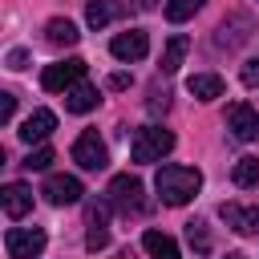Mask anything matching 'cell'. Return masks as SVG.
I'll return each mask as SVG.
<instances>
[{"instance_id":"obj_1","label":"cell","mask_w":259,"mask_h":259,"mask_svg":"<svg viewBox=\"0 0 259 259\" xmlns=\"http://www.w3.org/2000/svg\"><path fill=\"white\" fill-rule=\"evenodd\" d=\"M198 186H202V174H198L194 166H178V162L162 166L158 178H154V190L162 194L166 206H182V202H190V198L198 194Z\"/></svg>"},{"instance_id":"obj_2","label":"cell","mask_w":259,"mask_h":259,"mask_svg":"<svg viewBox=\"0 0 259 259\" xmlns=\"http://www.w3.org/2000/svg\"><path fill=\"white\" fill-rule=\"evenodd\" d=\"M174 150V134L166 125H142L134 130V142H130V158L150 166V162H162L166 154Z\"/></svg>"},{"instance_id":"obj_3","label":"cell","mask_w":259,"mask_h":259,"mask_svg":"<svg viewBox=\"0 0 259 259\" xmlns=\"http://www.w3.org/2000/svg\"><path fill=\"white\" fill-rule=\"evenodd\" d=\"M105 194H109V206H117L121 214H142L146 210V186L134 174H117Z\"/></svg>"},{"instance_id":"obj_4","label":"cell","mask_w":259,"mask_h":259,"mask_svg":"<svg viewBox=\"0 0 259 259\" xmlns=\"http://www.w3.org/2000/svg\"><path fill=\"white\" fill-rule=\"evenodd\" d=\"M45 231L40 227H8V235H4V251H8V259H36L40 251H45Z\"/></svg>"},{"instance_id":"obj_5","label":"cell","mask_w":259,"mask_h":259,"mask_svg":"<svg viewBox=\"0 0 259 259\" xmlns=\"http://www.w3.org/2000/svg\"><path fill=\"white\" fill-rule=\"evenodd\" d=\"M81 77H85V61H81V57H69V61L45 65V73H40V85H45L49 93H69V89H73Z\"/></svg>"},{"instance_id":"obj_6","label":"cell","mask_w":259,"mask_h":259,"mask_svg":"<svg viewBox=\"0 0 259 259\" xmlns=\"http://www.w3.org/2000/svg\"><path fill=\"white\" fill-rule=\"evenodd\" d=\"M73 162H77L81 170H105L109 154H105V142L97 138V130L77 134V142H73Z\"/></svg>"},{"instance_id":"obj_7","label":"cell","mask_w":259,"mask_h":259,"mask_svg":"<svg viewBox=\"0 0 259 259\" xmlns=\"http://www.w3.org/2000/svg\"><path fill=\"white\" fill-rule=\"evenodd\" d=\"M40 194H45L53 206H73V202H81L85 186H81V178H73V174H53V178L40 186Z\"/></svg>"},{"instance_id":"obj_8","label":"cell","mask_w":259,"mask_h":259,"mask_svg":"<svg viewBox=\"0 0 259 259\" xmlns=\"http://www.w3.org/2000/svg\"><path fill=\"white\" fill-rule=\"evenodd\" d=\"M109 53L117 57V61H142L146 53H150V36L142 32V28H130V32H117L113 40H109Z\"/></svg>"},{"instance_id":"obj_9","label":"cell","mask_w":259,"mask_h":259,"mask_svg":"<svg viewBox=\"0 0 259 259\" xmlns=\"http://www.w3.org/2000/svg\"><path fill=\"white\" fill-rule=\"evenodd\" d=\"M227 130H231V138H239V142H259V113L239 101V105L227 109Z\"/></svg>"},{"instance_id":"obj_10","label":"cell","mask_w":259,"mask_h":259,"mask_svg":"<svg viewBox=\"0 0 259 259\" xmlns=\"http://www.w3.org/2000/svg\"><path fill=\"white\" fill-rule=\"evenodd\" d=\"M223 223L239 235H259V206H239V202H223L219 206Z\"/></svg>"},{"instance_id":"obj_11","label":"cell","mask_w":259,"mask_h":259,"mask_svg":"<svg viewBox=\"0 0 259 259\" xmlns=\"http://www.w3.org/2000/svg\"><path fill=\"white\" fill-rule=\"evenodd\" d=\"M53 130H57V113H53V109H32V113L20 121V130H16V134H20V142H28V146H32V142H45Z\"/></svg>"},{"instance_id":"obj_12","label":"cell","mask_w":259,"mask_h":259,"mask_svg":"<svg viewBox=\"0 0 259 259\" xmlns=\"http://www.w3.org/2000/svg\"><path fill=\"white\" fill-rule=\"evenodd\" d=\"M0 206H4L8 219H24V214L32 210V190H28L24 182H8V186L0 190Z\"/></svg>"},{"instance_id":"obj_13","label":"cell","mask_w":259,"mask_h":259,"mask_svg":"<svg viewBox=\"0 0 259 259\" xmlns=\"http://www.w3.org/2000/svg\"><path fill=\"white\" fill-rule=\"evenodd\" d=\"M97 101H101V93H97V85H89V81H77V85L65 93V109H69V113H89V109H97Z\"/></svg>"},{"instance_id":"obj_14","label":"cell","mask_w":259,"mask_h":259,"mask_svg":"<svg viewBox=\"0 0 259 259\" xmlns=\"http://www.w3.org/2000/svg\"><path fill=\"white\" fill-rule=\"evenodd\" d=\"M117 16H121V0H89L85 4V24L89 28H105Z\"/></svg>"},{"instance_id":"obj_15","label":"cell","mask_w":259,"mask_h":259,"mask_svg":"<svg viewBox=\"0 0 259 259\" xmlns=\"http://www.w3.org/2000/svg\"><path fill=\"white\" fill-rule=\"evenodd\" d=\"M142 247H146L150 259H178V243L170 235H162V231H146L142 235Z\"/></svg>"},{"instance_id":"obj_16","label":"cell","mask_w":259,"mask_h":259,"mask_svg":"<svg viewBox=\"0 0 259 259\" xmlns=\"http://www.w3.org/2000/svg\"><path fill=\"white\" fill-rule=\"evenodd\" d=\"M45 40H49V45H57V49H61V45L69 49V45H77V40H81V32H77V24H73V20H61V16H57V20H49V24H45Z\"/></svg>"},{"instance_id":"obj_17","label":"cell","mask_w":259,"mask_h":259,"mask_svg":"<svg viewBox=\"0 0 259 259\" xmlns=\"http://www.w3.org/2000/svg\"><path fill=\"white\" fill-rule=\"evenodd\" d=\"M186 89H190L198 101H214V97H223V77H214V73H194V77L186 81Z\"/></svg>"},{"instance_id":"obj_18","label":"cell","mask_w":259,"mask_h":259,"mask_svg":"<svg viewBox=\"0 0 259 259\" xmlns=\"http://www.w3.org/2000/svg\"><path fill=\"white\" fill-rule=\"evenodd\" d=\"M186 49H190V40H186L182 32H174V36L166 40V49H162V73H174V69L182 65V57H186Z\"/></svg>"},{"instance_id":"obj_19","label":"cell","mask_w":259,"mask_h":259,"mask_svg":"<svg viewBox=\"0 0 259 259\" xmlns=\"http://www.w3.org/2000/svg\"><path fill=\"white\" fill-rule=\"evenodd\" d=\"M231 178H235V186H259V158H239L235 162V170H231Z\"/></svg>"},{"instance_id":"obj_20","label":"cell","mask_w":259,"mask_h":259,"mask_svg":"<svg viewBox=\"0 0 259 259\" xmlns=\"http://www.w3.org/2000/svg\"><path fill=\"white\" fill-rule=\"evenodd\" d=\"M202 4H206V0H170V4H166V20H170V24H182V20H190Z\"/></svg>"},{"instance_id":"obj_21","label":"cell","mask_w":259,"mask_h":259,"mask_svg":"<svg viewBox=\"0 0 259 259\" xmlns=\"http://www.w3.org/2000/svg\"><path fill=\"white\" fill-rule=\"evenodd\" d=\"M24 166H28V170H49V166H53V150H49V146H36V150L24 158Z\"/></svg>"},{"instance_id":"obj_22","label":"cell","mask_w":259,"mask_h":259,"mask_svg":"<svg viewBox=\"0 0 259 259\" xmlns=\"http://www.w3.org/2000/svg\"><path fill=\"white\" fill-rule=\"evenodd\" d=\"M186 239H190V247H198L202 255L210 251V239H206V231H202V223H186Z\"/></svg>"},{"instance_id":"obj_23","label":"cell","mask_w":259,"mask_h":259,"mask_svg":"<svg viewBox=\"0 0 259 259\" xmlns=\"http://www.w3.org/2000/svg\"><path fill=\"white\" fill-rule=\"evenodd\" d=\"M85 247H89V251H101V247H109V227H89V235H85Z\"/></svg>"},{"instance_id":"obj_24","label":"cell","mask_w":259,"mask_h":259,"mask_svg":"<svg viewBox=\"0 0 259 259\" xmlns=\"http://www.w3.org/2000/svg\"><path fill=\"white\" fill-rule=\"evenodd\" d=\"M239 77H243V85H251V89H255V85H259V57H255V61H247Z\"/></svg>"},{"instance_id":"obj_25","label":"cell","mask_w":259,"mask_h":259,"mask_svg":"<svg viewBox=\"0 0 259 259\" xmlns=\"http://www.w3.org/2000/svg\"><path fill=\"white\" fill-rule=\"evenodd\" d=\"M105 219H109V206H105V202L89 206V227H105Z\"/></svg>"},{"instance_id":"obj_26","label":"cell","mask_w":259,"mask_h":259,"mask_svg":"<svg viewBox=\"0 0 259 259\" xmlns=\"http://www.w3.org/2000/svg\"><path fill=\"white\" fill-rule=\"evenodd\" d=\"M12 109H16V97L12 93H0V121H12Z\"/></svg>"},{"instance_id":"obj_27","label":"cell","mask_w":259,"mask_h":259,"mask_svg":"<svg viewBox=\"0 0 259 259\" xmlns=\"http://www.w3.org/2000/svg\"><path fill=\"white\" fill-rule=\"evenodd\" d=\"M24 61H28L24 49H12V53H8V69H24Z\"/></svg>"},{"instance_id":"obj_28","label":"cell","mask_w":259,"mask_h":259,"mask_svg":"<svg viewBox=\"0 0 259 259\" xmlns=\"http://www.w3.org/2000/svg\"><path fill=\"white\" fill-rule=\"evenodd\" d=\"M125 85H130L125 73H113V77H109V89H125Z\"/></svg>"},{"instance_id":"obj_29","label":"cell","mask_w":259,"mask_h":259,"mask_svg":"<svg viewBox=\"0 0 259 259\" xmlns=\"http://www.w3.org/2000/svg\"><path fill=\"white\" fill-rule=\"evenodd\" d=\"M142 4H146V8H154V4H158V0H142Z\"/></svg>"}]
</instances>
